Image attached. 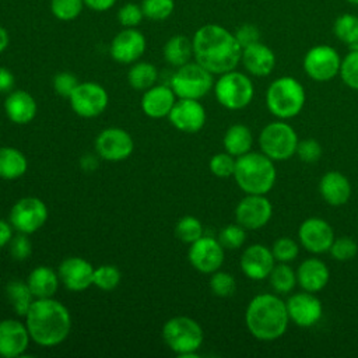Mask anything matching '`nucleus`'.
<instances>
[{"instance_id": "39448f33", "label": "nucleus", "mask_w": 358, "mask_h": 358, "mask_svg": "<svg viewBox=\"0 0 358 358\" xmlns=\"http://www.w3.org/2000/svg\"><path fill=\"white\" fill-rule=\"evenodd\" d=\"M305 99L303 85L289 76L274 80L266 91V105L268 110L281 120L299 115L303 109Z\"/></svg>"}, {"instance_id": "8fccbe9b", "label": "nucleus", "mask_w": 358, "mask_h": 358, "mask_svg": "<svg viewBox=\"0 0 358 358\" xmlns=\"http://www.w3.org/2000/svg\"><path fill=\"white\" fill-rule=\"evenodd\" d=\"M77 85H78V81L76 76L69 71H60L53 77L55 92L60 96L69 98Z\"/></svg>"}, {"instance_id": "f257e3e1", "label": "nucleus", "mask_w": 358, "mask_h": 358, "mask_svg": "<svg viewBox=\"0 0 358 358\" xmlns=\"http://www.w3.org/2000/svg\"><path fill=\"white\" fill-rule=\"evenodd\" d=\"M196 62L213 74H222L241 62L242 48L235 35L218 24L200 27L192 39Z\"/></svg>"}, {"instance_id": "37998d69", "label": "nucleus", "mask_w": 358, "mask_h": 358, "mask_svg": "<svg viewBox=\"0 0 358 358\" xmlns=\"http://www.w3.org/2000/svg\"><path fill=\"white\" fill-rule=\"evenodd\" d=\"M271 253H273L275 262L289 263L296 259V256L299 253V245L288 236H281L274 241V243L271 246Z\"/></svg>"}, {"instance_id": "c03bdc74", "label": "nucleus", "mask_w": 358, "mask_h": 358, "mask_svg": "<svg viewBox=\"0 0 358 358\" xmlns=\"http://www.w3.org/2000/svg\"><path fill=\"white\" fill-rule=\"evenodd\" d=\"M331 257L338 262H347L357 256L358 253V243L350 236H340L334 238L330 249Z\"/></svg>"}, {"instance_id": "4be33fe9", "label": "nucleus", "mask_w": 358, "mask_h": 358, "mask_svg": "<svg viewBox=\"0 0 358 358\" xmlns=\"http://www.w3.org/2000/svg\"><path fill=\"white\" fill-rule=\"evenodd\" d=\"M241 270L250 280H264L275 264L271 249L262 243L248 246L241 256Z\"/></svg>"}, {"instance_id": "f8f14e48", "label": "nucleus", "mask_w": 358, "mask_h": 358, "mask_svg": "<svg viewBox=\"0 0 358 358\" xmlns=\"http://www.w3.org/2000/svg\"><path fill=\"white\" fill-rule=\"evenodd\" d=\"M340 55L329 45H316L310 48L303 57L305 73L319 83L333 80L340 73Z\"/></svg>"}, {"instance_id": "49530a36", "label": "nucleus", "mask_w": 358, "mask_h": 358, "mask_svg": "<svg viewBox=\"0 0 358 358\" xmlns=\"http://www.w3.org/2000/svg\"><path fill=\"white\" fill-rule=\"evenodd\" d=\"M144 14L137 3H126L117 11V21L124 28H136L143 21Z\"/></svg>"}, {"instance_id": "72a5a7b5", "label": "nucleus", "mask_w": 358, "mask_h": 358, "mask_svg": "<svg viewBox=\"0 0 358 358\" xmlns=\"http://www.w3.org/2000/svg\"><path fill=\"white\" fill-rule=\"evenodd\" d=\"M268 280L275 292L287 294L292 291L296 284V273L288 266V263L278 262V264H274L270 271Z\"/></svg>"}, {"instance_id": "b1692460", "label": "nucleus", "mask_w": 358, "mask_h": 358, "mask_svg": "<svg viewBox=\"0 0 358 358\" xmlns=\"http://www.w3.org/2000/svg\"><path fill=\"white\" fill-rule=\"evenodd\" d=\"M241 62L249 74L266 77L275 66V55L267 45L256 42L242 49Z\"/></svg>"}, {"instance_id": "a878e982", "label": "nucleus", "mask_w": 358, "mask_h": 358, "mask_svg": "<svg viewBox=\"0 0 358 358\" xmlns=\"http://www.w3.org/2000/svg\"><path fill=\"white\" fill-rule=\"evenodd\" d=\"M330 278L326 263L317 257L305 259L296 270V282L303 291L319 292L322 291Z\"/></svg>"}, {"instance_id": "7ed1b4c3", "label": "nucleus", "mask_w": 358, "mask_h": 358, "mask_svg": "<svg viewBox=\"0 0 358 358\" xmlns=\"http://www.w3.org/2000/svg\"><path fill=\"white\" fill-rule=\"evenodd\" d=\"M245 322L255 338L262 341L277 340L288 327L287 305L274 294H259L249 301Z\"/></svg>"}, {"instance_id": "7c9ffc66", "label": "nucleus", "mask_w": 358, "mask_h": 358, "mask_svg": "<svg viewBox=\"0 0 358 358\" xmlns=\"http://www.w3.org/2000/svg\"><path fill=\"white\" fill-rule=\"evenodd\" d=\"M4 292H6V298H7L8 303L11 305L13 310L18 316H25L31 303L35 299V296L32 295L27 281L13 278L6 284Z\"/></svg>"}, {"instance_id": "4c0bfd02", "label": "nucleus", "mask_w": 358, "mask_h": 358, "mask_svg": "<svg viewBox=\"0 0 358 358\" xmlns=\"http://www.w3.org/2000/svg\"><path fill=\"white\" fill-rule=\"evenodd\" d=\"M141 10L145 18L151 21H164L175 10V0H143Z\"/></svg>"}, {"instance_id": "2eb2a0df", "label": "nucleus", "mask_w": 358, "mask_h": 358, "mask_svg": "<svg viewBox=\"0 0 358 358\" xmlns=\"http://www.w3.org/2000/svg\"><path fill=\"white\" fill-rule=\"evenodd\" d=\"M187 257L193 268L203 274H211L224 263V248L218 239L203 235L190 243Z\"/></svg>"}, {"instance_id": "a19ab883", "label": "nucleus", "mask_w": 358, "mask_h": 358, "mask_svg": "<svg viewBox=\"0 0 358 358\" xmlns=\"http://www.w3.org/2000/svg\"><path fill=\"white\" fill-rule=\"evenodd\" d=\"M340 77L343 83L351 90H358V50L351 49L344 59H341Z\"/></svg>"}, {"instance_id": "4d7b16f0", "label": "nucleus", "mask_w": 358, "mask_h": 358, "mask_svg": "<svg viewBox=\"0 0 358 358\" xmlns=\"http://www.w3.org/2000/svg\"><path fill=\"white\" fill-rule=\"evenodd\" d=\"M345 1H348V3H351V4H355V6H358V0H345Z\"/></svg>"}, {"instance_id": "2f4dec72", "label": "nucleus", "mask_w": 358, "mask_h": 358, "mask_svg": "<svg viewBox=\"0 0 358 358\" xmlns=\"http://www.w3.org/2000/svg\"><path fill=\"white\" fill-rule=\"evenodd\" d=\"M193 56V43L185 35H173L164 45V57L168 64L180 67L190 62Z\"/></svg>"}, {"instance_id": "a211bd4d", "label": "nucleus", "mask_w": 358, "mask_h": 358, "mask_svg": "<svg viewBox=\"0 0 358 358\" xmlns=\"http://www.w3.org/2000/svg\"><path fill=\"white\" fill-rule=\"evenodd\" d=\"M168 119L173 127L185 133H197L206 124V109L199 99L178 98Z\"/></svg>"}, {"instance_id": "79ce46f5", "label": "nucleus", "mask_w": 358, "mask_h": 358, "mask_svg": "<svg viewBox=\"0 0 358 358\" xmlns=\"http://www.w3.org/2000/svg\"><path fill=\"white\" fill-rule=\"evenodd\" d=\"M246 241V229L236 224H229L224 227L218 234V242L224 249H239Z\"/></svg>"}, {"instance_id": "de8ad7c7", "label": "nucleus", "mask_w": 358, "mask_h": 358, "mask_svg": "<svg viewBox=\"0 0 358 358\" xmlns=\"http://www.w3.org/2000/svg\"><path fill=\"white\" fill-rule=\"evenodd\" d=\"M322 152H323V148H322L320 143L315 138H305L302 141H298L296 151H295V154L299 157V159L306 164L319 161L322 157Z\"/></svg>"}, {"instance_id": "393cba45", "label": "nucleus", "mask_w": 358, "mask_h": 358, "mask_svg": "<svg viewBox=\"0 0 358 358\" xmlns=\"http://www.w3.org/2000/svg\"><path fill=\"white\" fill-rule=\"evenodd\" d=\"M4 112L15 124H28L38 112V105L34 96L24 90H13L4 101Z\"/></svg>"}, {"instance_id": "f704fd0d", "label": "nucleus", "mask_w": 358, "mask_h": 358, "mask_svg": "<svg viewBox=\"0 0 358 358\" xmlns=\"http://www.w3.org/2000/svg\"><path fill=\"white\" fill-rule=\"evenodd\" d=\"M334 35L345 45L352 48L358 43V17L354 14H341L333 25Z\"/></svg>"}, {"instance_id": "4468645a", "label": "nucleus", "mask_w": 358, "mask_h": 358, "mask_svg": "<svg viewBox=\"0 0 358 358\" xmlns=\"http://www.w3.org/2000/svg\"><path fill=\"white\" fill-rule=\"evenodd\" d=\"M273 206L264 194H246L235 207V220L245 229H260L268 224Z\"/></svg>"}, {"instance_id": "412c9836", "label": "nucleus", "mask_w": 358, "mask_h": 358, "mask_svg": "<svg viewBox=\"0 0 358 358\" xmlns=\"http://www.w3.org/2000/svg\"><path fill=\"white\" fill-rule=\"evenodd\" d=\"M31 341L27 324L17 319L0 320V357L17 358L21 357Z\"/></svg>"}, {"instance_id": "423d86ee", "label": "nucleus", "mask_w": 358, "mask_h": 358, "mask_svg": "<svg viewBox=\"0 0 358 358\" xmlns=\"http://www.w3.org/2000/svg\"><path fill=\"white\" fill-rule=\"evenodd\" d=\"M162 338L171 351L179 357H197L204 333L201 326L189 316H173L162 326Z\"/></svg>"}, {"instance_id": "20e7f679", "label": "nucleus", "mask_w": 358, "mask_h": 358, "mask_svg": "<svg viewBox=\"0 0 358 358\" xmlns=\"http://www.w3.org/2000/svg\"><path fill=\"white\" fill-rule=\"evenodd\" d=\"M234 178L246 194H266L275 183L277 171L266 154L249 151L236 158Z\"/></svg>"}, {"instance_id": "6ab92c4d", "label": "nucleus", "mask_w": 358, "mask_h": 358, "mask_svg": "<svg viewBox=\"0 0 358 358\" xmlns=\"http://www.w3.org/2000/svg\"><path fill=\"white\" fill-rule=\"evenodd\" d=\"M145 46V36L138 29L124 28L113 36L109 53L115 62L122 64H131L143 56Z\"/></svg>"}, {"instance_id": "6e6552de", "label": "nucleus", "mask_w": 358, "mask_h": 358, "mask_svg": "<svg viewBox=\"0 0 358 358\" xmlns=\"http://www.w3.org/2000/svg\"><path fill=\"white\" fill-rule=\"evenodd\" d=\"M298 141L294 127L281 119L266 124L259 136L262 152L273 161L289 159L296 151Z\"/></svg>"}, {"instance_id": "f3484780", "label": "nucleus", "mask_w": 358, "mask_h": 358, "mask_svg": "<svg viewBox=\"0 0 358 358\" xmlns=\"http://www.w3.org/2000/svg\"><path fill=\"white\" fill-rule=\"evenodd\" d=\"M285 305L289 320L299 327H312L323 315V305L313 292H296L287 299Z\"/></svg>"}, {"instance_id": "c85d7f7f", "label": "nucleus", "mask_w": 358, "mask_h": 358, "mask_svg": "<svg viewBox=\"0 0 358 358\" xmlns=\"http://www.w3.org/2000/svg\"><path fill=\"white\" fill-rule=\"evenodd\" d=\"M28 169L27 157L14 147H0V178L14 180L25 175Z\"/></svg>"}, {"instance_id": "bb28decb", "label": "nucleus", "mask_w": 358, "mask_h": 358, "mask_svg": "<svg viewBox=\"0 0 358 358\" xmlns=\"http://www.w3.org/2000/svg\"><path fill=\"white\" fill-rule=\"evenodd\" d=\"M319 193L327 204L338 207L350 200L351 183L341 172L330 171L322 176L319 182Z\"/></svg>"}, {"instance_id": "f03ea898", "label": "nucleus", "mask_w": 358, "mask_h": 358, "mask_svg": "<svg viewBox=\"0 0 358 358\" xmlns=\"http://www.w3.org/2000/svg\"><path fill=\"white\" fill-rule=\"evenodd\" d=\"M25 324L34 343L41 347H55L69 337L71 315L53 296L35 298L25 315Z\"/></svg>"}, {"instance_id": "dca6fc26", "label": "nucleus", "mask_w": 358, "mask_h": 358, "mask_svg": "<svg viewBox=\"0 0 358 358\" xmlns=\"http://www.w3.org/2000/svg\"><path fill=\"white\" fill-rule=\"evenodd\" d=\"M298 238L308 252L320 255L329 252L336 236L331 225L326 220L310 217L299 225Z\"/></svg>"}, {"instance_id": "09e8293b", "label": "nucleus", "mask_w": 358, "mask_h": 358, "mask_svg": "<svg viewBox=\"0 0 358 358\" xmlns=\"http://www.w3.org/2000/svg\"><path fill=\"white\" fill-rule=\"evenodd\" d=\"M8 250L14 260L22 262L28 259L32 252V245L29 238L21 232H18V235H13L11 241L8 242Z\"/></svg>"}, {"instance_id": "5fc2aeb1", "label": "nucleus", "mask_w": 358, "mask_h": 358, "mask_svg": "<svg viewBox=\"0 0 358 358\" xmlns=\"http://www.w3.org/2000/svg\"><path fill=\"white\" fill-rule=\"evenodd\" d=\"M13 231H14V228L10 224V221L0 218V249L4 248L6 245H8V242L13 238Z\"/></svg>"}, {"instance_id": "a18cd8bd", "label": "nucleus", "mask_w": 358, "mask_h": 358, "mask_svg": "<svg viewBox=\"0 0 358 358\" xmlns=\"http://www.w3.org/2000/svg\"><path fill=\"white\" fill-rule=\"evenodd\" d=\"M235 162H236V158L225 151V152H218L213 155L208 166L211 173L215 175L217 178H229V176H234Z\"/></svg>"}, {"instance_id": "864d4df0", "label": "nucleus", "mask_w": 358, "mask_h": 358, "mask_svg": "<svg viewBox=\"0 0 358 358\" xmlns=\"http://www.w3.org/2000/svg\"><path fill=\"white\" fill-rule=\"evenodd\" d=\"M116 1L117 0H84V6L92 11L102 13L110 10L116 4Z\"/></svg>"}, {"instance_id": "cd10ccee", "label": "nucleus", "mask_w": 358, "mask_h": 358, "mask_svg": "<svg viewBox=\"0 0 358 358\" xmlns=\"http://www.w3.org/2000/svg\"><path fill=\"white\" fill-rule=\"evenodd\" d=\"M59 274L49 266H38L31 270L27 284L35 298H52L59 288Z\"/></svg>"}, {"instance_id": "c756f323", "label": "nucleus", "mask_w": 358, "mask_h": 358, "mask_svg": "<svg viewBox=\"0 0 358 358\" xmlns=\"http://www.w3.org/2000/svg\"><path fill=\"white\" fill-rule=\"evenodd\" d=\"M222 144L228 154L238 158L250 151L253 144L252 131L248 126L242 123H235L227 129L222 138Z\"/></svg>"}, {"instance_id": "603ef678", "label": "nucleus", "mask_w": 358, "mask_h": 358, "mask_svg": "<svg viewBox=\"0 0 358 358\" xmlns=\"http://www.w3.org/2000/svg\"><path fill=\"white\" fill-rule=\"evenodd\" d=\"M14 85H15L14 74L6 67H0V94L11 92L14 90Z\"/></svg>"}, {"instance_id": "9d476101", "label": "nucleus", "mask_w": 358, "mask_h": 358, "mask_svg": "<svg viewBox=\"0 0 358 358\" xmlns=\"http://www.w3.org/2000/svg\"><path fill=\"white\" fill-rule=\"evenodd\" d=\"M48 220L46 204L34 196L22 197L10 210L8 221L17 232L31 235L41 229Z\"/></svg>"}, {"instance_id": "5701e85b", "label": "nucleus", "mask_w": 358, "mask_h": 358, "mask_svg": "<svg viewBox=\"0 0 358 358\" xmlns=\"http://www.w3.org/2000/svg\"><path fill=\"white\" fill-rule=\"evenodd\" d=\"M176 99L178 96L171 85H152L143 94L141 109L148 117L152 119L168 117Z\"/></svg>"}, {"instance_id": "ddd939ff", "label": "nucleus", "mask_w": 358, "mask_h": 358, "mask_svg": "<svg viewBox=\"0 0 358 358\" xmlns=\"http://www.w3.org/2000/svg\"><path fill=\"white\" fill-rule=\"evenodd\" d=\"M134 148V143L129 131L120 127L103 129L95 138L96 154L106 161L119 162L127 159Z\"/></svg>"}, {"instance_id": "aec40b11", "label": "nucleus", "mask_w": 358, "mask_h": 358, "mask_svg": "<svg viewBox=\"0 0 358 358\" xmlns=\"http://www.w3.org/2000/svg\"><path fill=\"white\" fill-rule=\"evenodd\" d=\"M94 267L83 257L71 256L62 260L57 268L62 284L73 292H81L92 285Z\"/></svg>"}, {"instance_id": "9b49d317", "label": "nucleus", "mask_w": 358, "mask_h": 358, "mask_svg": "<svg viewBox=\"0 0 358 358\" xmlns=\"http://www.w3.org/2000/svg\"><path fill=\"white\" fill-rule=\"evenodd\" d=\"M71 109L81 117H96L108 106L109 96L106 90L94 81L78 83L69 96Z\"/></svg>"}, {"instance_id": "58836bf2", "label": "nucleus", "mask_w": 358, "mask_h": 358, "mask_svg": "<svg viewBox=\"0 0 358 358\" xmlns=\"http://www.w3.org/2000/svg\"><path fill=\"white\" fill-rule=\"evenodd\" d=\"M84 8V0H50V11L60 21L76 20Z\"/></svg>"}, {"instance_id": "1a4fd4ad", "label": "nucleus", "mask_w": 358, "mask_h": 358, "mask_svg": "<svg viewBox=\"0 0 358 358\" xmlns=\"http://www.w3.org/2000/svg\"><path fill=\"white\" fill-rule=\"evenodd\" d=\"M214 87L213 73L197 62L186 63L176 69L171 78V88L178 98L200 99Z\"/></svg>"}, {"instance_id": "c9c22d12", "label": "nucleus", "mask_w": 358, "mask_h": 358, "mask_svg": "<svg viewBox=\"0 0 358 358\" xmlns=\"http://www.w3.org/2000/svg\"><path fill=\"white\" fill-rule=\"evenodd\" d=\"M120 271L113 264H102L94 270L92 285L102 291H113L120 282Z\"/></svg>"}, {"instance_id": "ea45409f", "label": "nucleus", "mask_w": 358, "mask_h": 358, "mask_svg": "<svg viewBox=\"0 0 358 358\" xmlns=\"http://www.w3.org/2000/svg\"><path fill=\"white\" fill-rule=\"evenodd\" d=\"M210 289L214 295L220 298H228L236 291V281L234 275L227 271H214L210 278Z\"/></svg>"}, {"instance_id": "473e14b6", "label": "nucleus", "mask_w": 358, "mask_h": 358, "mask_svg": "<svg viewBox=\"0 0 358 358\" xmlns=\"http://www.w3.org/2000/svg\"><path fill=\"white\" fill-rule=\"evenodd\" d=\"M158 78L157 67L148 62H136L127 73L129 85L136 91H145L155 85Z\"/></svg>"}, {"instance_id": "3c124183", "label": "nucleus", "mask_w": 358, "mask_h": 358, "mask_svg": "<svg viewBox=\"0 0 358 358\" xmlns=\"http://www.w3.org/2000/svg\"><path fill=\"white\" fill-rule=\"evenodd\" d=\"M235 38L238 41V43L241 45V48H246L250 46L256 42H260V31L256 25L253 24H243L241 25L236 31H235Z\"/></svg>"}, {"instance_id": "0eeeda50", "label": "nucleus", "mask_w": 358, "mask_h": 358, "mask_svg": "<svg viewBox=\"0 0 358 358\" xmlns=\"http://www.w3.org/2000/svg\"><path fill=\"white\" fill-rule=\"evenodd\" d=\"M214 94L220 105L231 110H238L252 102L255 88L246 74L231 70L220 74V78L214 83Z\"/></svg>"}, {"instance_id": "e433bc0d", "label": "nucleus", "mask_w": 358, "mask_h": 358, "mask_svg": "<svg viewBox=\"0 0 358 358\" xmlns=\"http://www.w3.org/2000/svg\"><path fill=\"white\" fill-rule=\"evenodd\" d=\"M175 235L182 242L190 245L203 236V225L196 217L185 215L178 221L175 227Z\"/></svg>"}, {"instance_id": "6e6d98bb", "label": "nucleus", "mask_w": 358, "mask_h": 358, "mask_svg": "<svg viewBox=\"0 0 358 358\" xmlns=\"http://www.w3.org/2000/svg\"><path fill=\"white\" fill-rule=\"evenodd\" d=\"M8 42H10L8 32H7V29L3 25H0V53L7 49Z\"/></svg>"}]
</instances>
